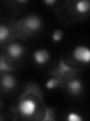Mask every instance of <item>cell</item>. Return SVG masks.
Instances as JSON below:
<instances>
[{
  "mask_svg": "<svg viewBox=\"0 0 90 121\" xmlns=\"http://www.w3.org/2000/svg\"><path fill=\"white\" fill-rule=\"evenodd\" d=\"M44 21L40 15L29 14L18 23V33L22 38H29L38 35L44 28Z\"/></svg>",
  "mask_w": 90,
  "mask_h": 121,
  "instance_id": "6da1fadb",
  "label": "cell"
},
{
  "mask_svg": "<svg viewBox=\"0 0 90 121\" xmlns=\"http://www.w3.org/2000/svg\"><path fill=\"white\" fill-rule=\"evenodd\" d=\"M26 55V47L18 40H11L5 44L3 52L4 62L8 67L13 68L17 66L24 59Z\"/></svg>",
  "mask_w": 90,
  "mask_h": 121,
  "instance_id": "7a4b0ae2",
  "label": "cell"
},
{
  "mask_svg": "<svg viewBox=\"0 0 90 121\" xmlns=\"http://www.w3.org/2000/svg\"><path fill=\"white\" fill-rule=\"evenodd\" d=\"M39 101L32 96L23 97L20 99L16 107L18 114L24 119H32L39 111Z\"/></svg>",
  "mask_w": 90,
  "mask_h": 121,
  "instance_id": "3957f363",
  "label": "cell"
},
{
  "mask_svg": "<svg viewBox=\"0 0 90 121\" xmlns=\"http://www.w3.org/2000/svg\"><path fill=\"white\" fill-rule=\"evenodd\" d=\"M19 86V80L16 75L9 71L0 73V90L3 93L11 94Z\"/></svg>",
  "mask_w": 90,
  "mask_h": 121,
  "instance_id": "277c9868",
  "label": "cell"
},
{
  "mask_svg": "<svg viewBox=\"0 0 90 121\" xmlns=\"http://www.w3.org/2000/svg\"><path fill=\"white\" fill-rule=\"evenodd\" d=\"M71 57L73 63L78 65L88 66L90 61V51L88 46L83 44H79L74 47Z\"/></svg>",
  "mask_w": 90,
  "mask_h": 121,
  "instance_id": "5b68a950",
  "label": "cell"
},
{
  "mask_svg": "<svg viewBox=\"0 0 90 121\" xmlns=\"http://www.w3.org/2000/svg\"><path fill=\"white\" fill-rule=\"evenodd\" d=\"M65 90L70 95L73 97H80L84 91V84L78 77L69 75L64 83Z\"/></svg>",
  "mask_w": 90,
  "mask_h": 121,
  "instance_id": "8992f818",
  "label": "cell"
},
{
  "mask_svg": "<svg viewBox=\"0 0 90 121\" xmlns=\"http://www.w3.org/2000/svg\"><path fill=\"white\" fill-rule=\"evenodd\" d=\"M51 54L50 51L46 48H39L35 49L32 53V60L35 65L38 67H43L50 61Z\"/></svg>",
  "mask_w": 90,
  "mask_h": 121,
  "instance_id": "52a82bcc",
  "label": "cell"
},
{
  "mask_svg": "<svg viewBox=\"0 0 90 121\" xmlns=\"http://www.w3.org/2000/svg\"><path fill=\"white\" fill-rule=\"evenodd\" d=\"M13 28L6 22H0V45L6 44L12 39Z\"/></svg>",
  "mask_w": 90,
  "mask_h": 121,
  "instance_id": "ba28073f",
  "label": "cell"
},
{
  "mask_svg": "<svg viewBox=\"0 0 90 121\" xmlns=\"http://www.w3.org/2000/svg\"><path fill=\"white\" fill-rule=\"evenodd\" d=\"M61 78L57 77V76H53V77H51L47 79L45 82L44 86L47 90H53L57 89L61 85Z\"/></svg>",
  "mask_w": 90,
  "mask_h": 121,
  "instance_id": "9c48e42d",
  "label": "cell"
},
{
  "mask_svg": "<svg viewBox=\"0 0 90 121\" xmlns=\"http://www.w3.org/2000/svg\"><path fill=\"white\" fill-rule=\"evenodd\" d=\"M64 38V31L60 28L54 30L51 34V40L53 43H60Z\"/></svg>",
  "mask_w": 90,
  "mask_h": 121,
  "instance_id": "30bf717a",
  "label": "cell"
},
{
  "mask_svg": "<svg viewBox=\"0 0 90 121\" xmlns=\"http://www.w3.org/2000/svg\"><path fill=\"white\" fill-rule=\"evenodd\" d=\"M66 120L68 121H82L83 120V117L80 113L72 111L67 113Z\"/></svg>",
  "mask_w": 90,
  "mask_h": 121,
  "instance_id": "8fae6325",
  "label": "cell"
},
{
  "mask_svg": "<svg viewBox=\"0 0 90 121\" xmlns=\"http://www.w3.org/2000/svg\"><path fill=\"white\" fill-rule=\"evenodd\" d=\"M43 3L47 7H49V8H55L56 6H58V5L61 3V2L57 1V0H45V1L43 2Z\"/></svg>",
  "mask_w": 90,
  "mask_h": 121,
  "instance_id": "7c38bea8",
  "label": "cell"
},
{
  "mask_svg": "<svg viewBox=\"0 0 90 121\" xmlns=\"http://www.w3.org/2000/svg\"><path fill=\"white\" fill-rule=\"evenodd\" d=\"M2 108H0V120H4V118H3V113H2V110H1Z\"/></svg>",
  "mask_w": 90,
  "mask_h": 121,
  "instance_id": "4fadbf2b",
  "label": "cell"
}]
</instances>
